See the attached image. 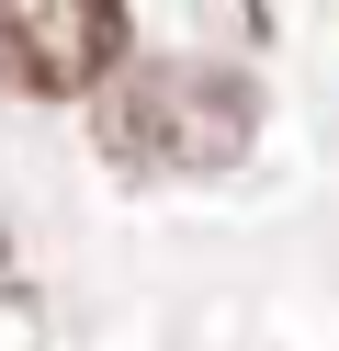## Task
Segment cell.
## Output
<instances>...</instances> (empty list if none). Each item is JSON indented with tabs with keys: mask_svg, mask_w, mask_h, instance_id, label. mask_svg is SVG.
<instances>
[{
	"mask_svg": "<svg viewBox=\"0 0 339 351\" xmlns=\"http://www.w3.org/2000/svg\"><path fill=\"white\" fill-rule=\"evenodd\" d=\"M90 136L113 170H238L260 136V80L226 57H136L90 102Z\"/></svg>",
	"mask_w": 339,
	"mask_h": 351,
	"instance_id": "obj_1",
	"label": "cell"
},
{
	"mask_svg": "<svg viewBox=\"0 0 339 351\" xmlns=\"http://www.w3.org/2000/svg\"><path fill=\"white\" fill-rule=\"evenodd\" d=\"M136 69L125 0H0V91L23 102H102Z\"/></svg>",
	"mask_w": 339,
	"mask_h": 351,
	"instance_id": "obj_2",
	"label": "cell"
}]
</instances>
